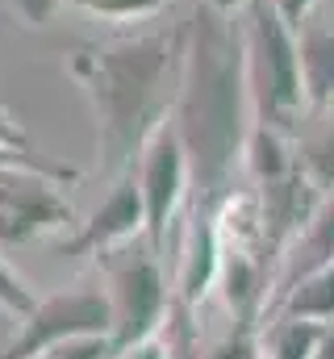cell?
<instances>
[{"label": "cell", "instance_id": "1", "mask_svg": "<svg viewBox=\"0 0 334 359\" xmlns=\"http://www.w3.org/2000/svg\"><path fill=\"white\" fill-rule=\"evenodd\" d=\"M171 126L188 151L196 205L213 209L222 196L234 192V176L243 172L247 134L255 126L247 38H243L239 17L218 13L209 4L192 8Z\"/></svg>", "mask_w": 334, "mask_h": 359}, {"label": "cell", "instance_id": "2", "mask_svg": "<svg viewBox=\"0 0 334 359\" xmlns=\"http://www.w3.org/2000/svg\"><path fill=\"white\" fill-rule=\"evenodd\" d=\"M184 42L188 21H175L72 50L67 72L92 104L100 176L109 184L134 172L142 147L155 138L159 126L171 121L184 72Z\"/></svg>", "mask_w": 334, "mask_h": 359}, {"label": "cell", "instance_id": "3", "mask_svg": "<svg viewBox=\"0 0 334 359\" xmlns=\"http://www.w3.org/2000/svg\"><path fill=\"white\" fill-rule=\"evenodd\" d=\"M243 38H247V80L255 100V121H267L284 134L297 130L305 104L301 84V55H297V29L276 13L272 0H250L243 13Z\"/></svg>", "mask_w": 334, "mask_h": 359}, {"label": "cell", "instance_id": "4", "mask_svg": "<svg viewBox=\"0 0 334 359\" xmlns=\"http://www.w3.org/2000/svg\"><path fill=\"white\" fill-rule=\"evenodd\" d=\"M100 268H105V292H109V305H113V343H117V351L134 347L142 339H155L171 318V284L163 276L159 251L121 247V251L100 255Z\"/></svg>", "mask_w": 334, "mask_h": 359}, {"label": "cell", "instance_id": "5", "mask_svg": "<svg viewBox=\"0 0 334 359\" xmlns=\"http://www.w3.org/2000/svg\"><path fill=\"white\" fill-rule=\"evenodd\" d=\"M88 334H113V305L105 288H63L42 301L25 318H17V334L0 359H38L42 351L88 339Z\"/></svg>", "mask_w": 334, "mask_h": 359}, {"label": "cell", "instance_id": "6", "mask_svg": "<svg viewBox=\"0 0 334 359\" xmlns=\"http://www.w3.org/2000/svg\"><path fill=\"white\" fill-rule=\"evenodd\" d=\"M67 184L38 168H0V247H29L76 226Z\"/></svg>", "mask_w": 334, "mask_h": 359}, {"label": "cell", "instance_id": "7", "mask_svg": "<svg viewBox=\"0 0 334 359\" xmlns=\"http://www.w3.org/2000/svg\"><path fill=\"white\" fill-rule=\"evenodd\" d=\"M134 180L142 192V209H147V247L163 255L167 234L192 192V168H188V151L175 134V126L167 121L155 130V138L142 147L138 163H134Z\"/></svg>", "mask_w": 334, "mask_h": 359}, {"label": "cell", "instance_id": "8", "mask_svg": "<svg viewBox=\"0 0 334 359\" xmlns=\"http://www.w3.org/2000/svg\"><path fill=\"white\" fill-rule=\"evenodd\" d=\"M147 238V209H142V192H138V180L134 172L117 176L109 184V196L88 213V222L76 226V234L59 238L55 243V255L63 259H100L109 251H121L130 243Z\"/></svg>", "mask_w": 334, "mask_h": 359}, {"label": "cell", "instance_id": "9", "mask_svg": "<svg viewBox=\"0 0 334 359\" xmlns=\"http://www.w3.org/2000/svg\"><path fill=\"white\" fill-rule=\"evenodd\" d=\"M218 271H222V243H218L213 209L192 201L180 264H175V284H171V305L184 313H196L205 305V297L218 288Z\"/></svg>", "mask_w": 334, "mask_h": 359}, {"label": "cell", "instance_id": "10", "mask_svg": "<svg viewBox=\"0 0 334 359\" xmlns=\"http://www.w3.org/2000/svg\"><path fill=\"white\" fill-rule=\"evenodd\" d=\"M297 55H301V84H305V104L326 113L334 109V17L309 21L297 29Z\"/></svg>", "mask_w": 334, "mask_h": 359}, {"label": "cell", "instance_id": "11", "mask_svg": "<svg viewBox=\"0 0 334 359\" xmlns=\"http://www.w3.org/2000/svg\"><path fill=\"white\" fill-rule=\"evenodd\" d=\"M334 264V188L322 192L318 209L309 213L305 230L293 238V247L284 251V271H280V288L293 284L297 276L305 271H318V268H330Z\"/></svg>", "mask_w": 334, "mask_h": 359}, {"label": "cell", "instance_id": "12", "mask_svg": "<svg viewBox=\"0 0 334 359\" xmlns=\"http://www.w3.org/2000/svg\"><path fill=\"white\" fill-rule=\"evenodd\" d=\"M272 318H301V322H334V264L318 271L297 276L293 284L280 288V297L272 301Z\"/></svg>", "mask_w": 334, "mask_h": 359}, {"label": "cell", "instance_id": "13", "mask_svg": "<svg viewBox=\"0 0 334 359\" xmlns=\"http://www.w3.org/2000/svg\"><path fill=\"white\" fill-rule=\"evenodd\" d=\"M297 168V147H293V134L267 126V121H255L247 134V151H243V172L255 184H267V180H280Z\"/></svg>", "mask_w": 334, "mask_h": 359}, {"label": "cell", "instance_id": "14", "mask_svg": "<svg viewBox=\"0 0 334 359\" xmlns=\"http://www.w3.org/2000/svg\"><path fill=\"white\" fill-rule=\"evenodd\" d=\"M322 339L318 322H301V318H272V326L263 330V351L267 359H314Z\"/></svg>", "mask_w": 334, "mask_h": 359}, {"label": "cell", "instance_id": "15", "mask_svg": "<svg viewBox=\"0 0 334 359\" xmlns=\"http://www.w3.org/2000/svg\"><path fill=\"white\" fill-rule=\"evenodd\" d=\"M297 163H301L305 176L314 180L318 192H330L334 188V113L314 134H305L297 142Z\"/></svg>", "mask_w": 334, "mask_h": 359}, {"label": "cell", "instance_id": "16", "mask_svg": "<svg viewBox=\"0 0 334 359\" xmlns=\"http://www.w3.org/2000/svg\"><path fill=\"white\" fill-rule=\"evenodd\" d=\"M67 4L109 25H138V21H155L175 0H67Z\"/></svg>", "mask_w": 334, "mask_h": 359}, {"label": "cell", "instance_id": "17", "mask_svg": "<svg viewBox=\"0 0 334 359\" xmlns=\"http://www.w3.org/2000/svg\"><path fill=\"white\" fill-rule=\"evenodd\" d=\"M34 288L17 276V268L4 259V247H0V313H8V318H25L29 309H34Z\"/></svg>", "mask_w": 334, "mask_h": 359}, {"label": "cell", "instance_id": "18", "mask_svg": "<svg viewBox=\"0 0 334 359\" xmlns=\"http://www.w3.org/2000/svg\"><path fill=\"white\" fill-rule=\"evenodd\" d=\"M205 359H267L263 355V326H243L234 322V330L209 347Z\"/></svg>", "mask_w": 334, "mask_h": 359}, {"label": "cell", "instance_id": "19", "mask_svg": "<svg viewBox=\"0 0 334 359\" xmlns=\"http://www.w3.org/2000/svg\"><path fill=\"white\" fill-rule=\"evenodd\" d=\"M113 355H117V343H113V334H88V339L59 343V347L42 351L38 359H113Z\"/></svg>", "mask_w": 334, "mask_h": 359}, {"label": "cell", "instance_id": "20", "mask_svg": "<svg viewBox=\"0 0 334 359\" xmlns=\"http://www.w3.org/2000/svg\"><path fill=\"white\" fill-rule=\"evenodd\" d=\"M0 168H38V172L59 176L63 184H80V172H76V168L55 163V159H46V155H38V151H0Z\"/></svg>", "mask_w": 334, "mask_h": 359}, {"label": "cell", "instance_id": "21", "mask_svg": "<svg viewBox=\"0 0 334 359\" xmlns=\"http://www.w3.org/2000/svg\"><path fill=\"white\" fill-rule=\"evenodd\" d=\"M21 25H34V29H42V25H51L55 21V13L67 4V0H0Z\"/></svg>", "mask_w": 334, "mask_h": 359}, {"label": "cell", "instance_id": "22", "mask_svg": "<svg viewBox=\"0 0 334 359\" xmlns=\"http://www.w3.org/2000/svg\"><path fill=\"white\" fill-rule=\"evenodd\" d=\"M0 151H34L25 126H21L8 109H0Z\"/></svg>", "mask_w": 334, "mask_h": 359}, {"label": "cell", "instance_id": "23", "mask_svg": "<svg viewBox=\"0 0 334 359\" xmlns=\"http://www.w3.org/2000/svg\"><path fill=\"white\" fill-rule=\"evenodd\" d=\"M113 359H171V347L155 334V339H142V343H134V347H121Z\"/></svg>", "mask_w": 334, "mask_h": 359}, {"label": "cell", "instance_id": "24", "mask_svg": "<svg viewBox=\"0 0 334 359\" xmlns=\"http://www.w3.org/2000/svg\"><path fill=\"white\" fill-rule=\"evenodd\" d=\"M272 4H276V13H280L293 29H301V25L309 21V13H314L318 0H272Z\"/></svg>", "mask_w": 334, "mask_h": 359}, {"label": "cell", "instance_id": "25", "mask_svg": "<svg viewBox=\"0 0 334 359\" xmlns=\"http://www.w3.org/2000/svg\"><path fill=\"white\" fill-rule=\"evenodd\" d=\"M196 4H209V8H218V13H230V17H239V13H247L250 0H196Z\"/></svg>", "mask_w": 334, "mask_h": 359}, {"label": "cell", "instance_id": "26", "mask_svg": "<svg viewBox=\"0 0 334 359\" xmlns=\"http://www.w3.org/2000/svg\"><path fill=\"white\" fill-rule=\"evenodd\" d=\"M314 359H334V322H330V326H322V339H318Z\"/></svg>", "mask_w": 334, "mask_h": 359}]
</instances>
